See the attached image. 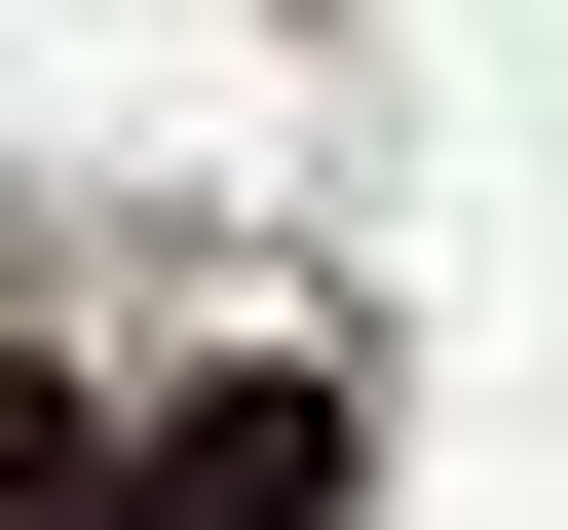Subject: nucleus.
I'll return each instance as SVG.
<instances>
[{
    "label": "nucleus",
    "instance_id": "1",
    "mask_svg": "<svg viewBox=\"0 0 568 530\" xmlns=\"http://www.w3.org/2000/svg\"><path fill=\"white\" fill-rule=\"evenodd\" d=\"M114 530H342V417H304V379H190V417L114 455Z\"/></svg>",
    "mask_w": 568,
    "mask_h": 530
},
{
    "label": "nucleus",
    "instance_id": "2",
    "mask_svg": "<svg viewBox=\"0 0 568 530\" xmlns=\"http://www.w3.org/2000/svg\"><path fill=\"white\" fill-rule=\"evenodd\" d=\"M0 530H114V417H77L39 342H0Z\"/></svg>",
    "mask_w": 568,
    "mask_h": 530
}]
</instances>
